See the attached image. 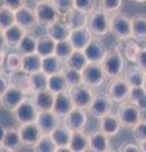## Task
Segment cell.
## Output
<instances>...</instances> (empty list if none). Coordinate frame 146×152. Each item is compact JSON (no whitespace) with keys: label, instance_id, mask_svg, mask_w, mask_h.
Listing matches in <instances>:
<instances>
[{"label":"cell","instance_id":"obj_1","mask_svg":"<svg viewBox=\"0 0 146 152\" xmlns=\"http://www.w3.org/2000/svg\"><path fill=\"white\" fill-rule=\"evenodd\" d=\"M101 66L103 69L106 77L114 79L121 76L126 69V58L120 51L113 50L106 52L103 60L101 61Z\"/></svg>","mask_w":146,"mask_h":152},{"label":"cell","instance_id":"obj_2","mask_svg":"<svg viewBox=\"0 0 146 152\" xmlns=\"http://www.w3.org/2000/svg\"><path fill=\"white\" fill-rule=\"evenodd\" d=\"M87 26L94 37H106L109 33V14L101 8H95L90 14H88Z\"/></svg>","mask_w":146,"mask_h":152},{"label":"cell","instance_id":"obj_3","mask_svg":"<svg viewBox=\"0 0 146 152\" xmlns=\"http://www.w3.org/2000/svg\"><path fill=\"white\" fill-rule=\"evenodd\" d=\"M109 33H112L117 39L127 41L132 37L131 32V18L122 13H113L109 17Z\"/></svg>","mask_w":146,"mask_h":152},{"label":"cell","instance_id":"obj_4","mask_svg":"<svg viewBox=\"0 0 146 152\" xmlns=\"http://www.w3.org/2000/svg\"><path fill=\"white\" fill-rule=\"evenodd\" d=\"M117 117L121 122L122 127L132 128L142 119V112L135 105L134 103L126 100L120 104L118 110H117Z\"/></svg>","mask_w":146,"mask_h":152},{"label":"cell","instance_id":"obj_5","mask_svg":"<svg viewBox=\"0 0 146 152\" xmlns=\"http://www.w3.org/2000/svg\"><path fill=\"white\" fill-rule=\"evenodd\" d=\"M112 109H113V102L109 98V95L107 93H97L94 94L87 110L89 115H92L95 119H101L106 114L112 113Z\"/></svg>","mask_w":146,"mask_h":152},{"label":"cell","instance_id":"obj_6","mask_svg":"<svg viewBox=\"0 0 146 152\" xmlns=\"http://www.w3.org/2000/svg\"><path fill=\"white\" fill-rule=\"evenodd\" d=\"M81 79L84 85H87L90 89H98L104 84L106 75L103 72L101 64L88 62L85 67L81 70Z\"/></svg>","mask_w":146,"mask_h":152},{"label":"cell","instance_id":"obj_7","mask_svg":"<svg viewBox=\"0 0 146 152\" xmlns=\"http://www.w3.org/2000/svg\"><path fill=\"white\" fill-rule=\"evenodd\" d=\"M34 14H36V19H37V24H42V26H50L54 22L59 20L61 15L59 12L56 10V8L54 7V4L51 3V0L47 1H40L36 4V8L33 9Z\"/></svg>","mask_w":146,"mask_h":152},{"label":"cell","instance_id":"obj_8","mask_svg":"<svg viewBox=\"0 0 146 152\" xmlns=\"http://www.w3.org/2000/svg\"><path fill=\"white\" fill-rule=\"evenodd\" d=\"M13 118L18 124H24V123H32L36 122L38 109L36 108L34 103L32 99H24L19 105L15 107L12 110Z\"/></svg>","mask_w":146,"mask_h":152},{"label":"cell","instance_id":"obj_9","mask_svg":"<svg viewBox=\"0 0 146 152\" xmlns=\"http://www.w3.org/2000/svg\"><path fill=\"white\" fill-rule=\"evenodd\" d=\"M130 89L131 86L128 85V83L126 81V79L123 76H117V77L112 79V81L108 86V91L107 94L109 95V98L112 99L113 103L121 104L127 100L130 94Z\"/></svg>","mask_w":146,"mask_h":152},{"label":"cell","instance_id":"obj_10","mask_svg":"<svg viewBox=\"0 0 146 152\" xmlns=\"http://www.w3.org/2000/svg\"><path fill=\"white\" fill-rule=\"evenodd\" d=\"M67 91L70 94V98H71V100H73L74 107H79V108H84V109H87L89 107V104H90L92 99L94 96L93 89H90L84 84L69 88Z\"/></svg>","mask_w":146,"mask_h":152},{"label":"cell","instance_id":"obj_11","mask_svg":"<svg viewBox=\"0 0 146 152\" xmlns=\"http://www.w3.org/2000/svg\"><path fill=\"white\" fill-rule=\"evenodd\" d=\"M88 113L87 109L84 108H79V107H74L62 119L64 123L66 124L73 132L74 131H84L88 123Z\"/></svg>","mask_w":146,"mask_h":152},{"label":"cell","instance_id":"obj_12","mask_svg":"<svg viewBox=\"0 0 146 152\" xmlns=\"http://www.w3.org/2000/svg\"><path fill=\"white\" fill-rule=\"evenodd\" d=\"M94 36L92 34V32L89 31L88 26H80V27H75L70 29L67 39L74 47V50H84L87 47V45L90 42V39Z\"/></svg>","mask_w":146,"mask_h":152},{"label":"cell","instance_id":"obj_13","mask_svg":"<svg viewBox=\"0 0 146 152\" xmlns=\"http://www.w3.org/2000/svg\"><path fill=\"white\" fill-rule=\"evenodd\" d=\"M24 99H26V93L23 91V90L9 85L8 89L4 91V94L0 96V104L5 109L12 112L13 109L19 105Z\"/></svg>","mask_w":146,"mask_h":152},{"label":"cell","instance_id":"obj_14","mask_svg":"<svg viewBox=\"0 0 146 152\" xmlns=\"http://www.w3.org/2000/svg\"><path fill=\"white\" fill-rule=\"evenodd\" d=\"M14 17H15V24L24 28L27 32L33 29V28L37 26V19H36L34 10L32 8L27 7L26 4L22 5L21 8H18L17 10H14Z\"/></svg>","mask_w":146,"mask_h":152},{"label":"cell","instance_id":"obj_15","mask_svg":"<svg viewBox=\"0 0 146 152\" xmlns=\"http://www.w3.org/2000/svg\"><path fill=\"white\" fill-rule=\"evenodd\" d=\"M18 132H19L23 146H33L36 142L40 140V137L43 134V133L41 132L40 127L37 126L36 122L19 124V127H18Z\"/></svg>","mask_w":146,"mask_h":152},{"label":"cell","instance_id":"obj_16","mask_svg":"<svg viewBox=\"0 0 146 152\" xmlns=\"http://www.w3.org/2000/svg\"><path fill=\"white\" fill-rule=\"evenodd\" d=\"M60 119L61 118L56 115L52 110H41L37 114L36 123L43 134H50L60 124Z\"/></svg>","mask_w":146,"mask_h":152},{"label":"cell","instance_id":"obj_17","mask_svg":"<svg viewBox=\"0 0 146 152\" xmlns=\"http://www.w3.org/2000/svg\"><path fill=\"white\" fill-rule=\"evenodd\" d=\"M84 55H85L88 62H94V64H101L103 57L106 55V47L104 45L99 41V38L93 37L90 42L87 45V47L83 50Z\"/></svg>","mask_w":146,"mask_h":152},{"label":"cell","instance_id":"obj_18","mask_svg":"<svg viewBox=\"0 0 146 152\" xmlns=\"http://www.w3.org/2000/svg\"><path fill=\"white\" fill-rule=\"evenodd\" d=\"M109 137L102 131H94L88 134V151L93 152H107L109 151Z\"/></svg>","mask_w":146,"mask_h":152},{"label":"cell","instance_id":"obj_19","mask_svg":"<svg viewBox=\"0 0 146 152\" xmlns=\"http://www.w3.org/2000/svg\"><path fill=\"white\" fill-rule=\"evenodd\" d=\"M122 129V124L117 114L108 113L99 119V131H102L108 137H116Z\"/></svg>","mask_w":146,"mask_h":152},{"label":"cell","instance_id":"obj_20","mask_svg":"<svg viewBox=\"0 0 146 152\" xmlns=\"http://www.w3.org/2000/svg\"><path fill=\"white\" fill-rule=\"evenodd\" d=\"M74 108L73 100L70 98L69 91H62L59 94H55V102L52 107V112L60 118H64L66 114Z\"/></svg>","mask_w":146,"mask_h":152},{"label":"cell","instance_id":"obj_21","mask_svg":"<svg viewBox=\"0 0 146 152\" xmlns=\"http://www.w3.org/2000/svg\"><path fill=\"white\" fill-rule=\"evenodd\" d=\"M22 145V140L18 132V128H9L5 131V134L3 137V141L0 143V151H18L21 148Z\"/></svg>","mask_w":146,"mask_h":152},{"label":"cell","instance_id":"obj_22","mask_svg":"<svg viewBox=\"0 0 146 152\" xmlns=\"http://www.w3.org/2000/svg\"><path fill=\"white\" fill-rule=\"evenodd\" d=\"M69 33H70V28L66 26V23L64 20H61V18L59 20L54 22L52 24L46 27V34L50 36L55 42L67 39Z\"/></svg>","mask_w":146,"mask_h":152},{"label":"cell","instance_id":"obj_23","mask_svg":"<svg viewBox=\"0 0 146 152\" xmlns=\"http://www.w3.org/2000/svg\"><path fill=\"white\" fill-rule=\"evenodd\" d=\"M71 133H73V131L70 129L65 123H60V124L50 133V136H51V138H52L54 143L56 145V147H69Z\"/></svg>","mask_w":146,"mask_h":152},{"label":"cell","instance_id":"obj_24","mask_svg":"<svg viewBox=\"0 0 146 152\" xmlns=\"http://www.w3.org/2000/svg\"><path fill=\"white\" fill-rule=\"evenodd\" d=\"M32 100H33L36 108L38 109V112H41V110H52L54 102H55V94L46 89V90H42V91L34 93Z\"/></svg>","mask_w":146,"mask_h":152},{"label":"cell","instance_id":"obj_25","mask_svg":"<svg viewBox=\"0 0 146 152\" xmlns=\"http://www.w3.org/2000/svg\"><path fill=\"white\" fill-rule=\"evenodd\" d=\"M64 70V61L60 60L57 56L51 55L42 57V64H41V71L47 76L52 75L56 72H61Z\"/></svg>","mask_w":146,"mask_h":152},{"label":"cell","instance_id":"obj_26","mask_svg":"<svg viewBox=\"0 0 146 152\" xmlns=\"http://www.w3.org/2000/svg\"><path fill=\"white\" fill-rule=\"evenodd\" d=\"M26 33L27 31L24 28H22L21 26L15 24V23L3 31V34H4V38H5L8 47H17V45L19 43V41L22 39Z\"/></svg>","mask_w":146,"mask_h":152},{"label":"cell","instance_id":"obj_27","mask_svg":"<svg viewBox=\"0 0 146 152\" xmlns=\"http://www.w3.org/2000/svg\"><path fill=\"white\" fill-rule=\"evenodd\" d=\"M131 32L132 39L141 42L146 39V17L145 15H135L131 18Z\"/></svg>","mask_w":146,"mask_h":152},{"label":"cell","instance_id":"obj_28","mask_svg":"<svg viewBox=\"0 0 146 152\" xmlns=\"http://www.w3.org/2000/svg\"><path fill=\"white\" fill-rule=\"evenodd\" d=\"M8 83L12 86H15L18 89L23 90L26 94L29 93V75L26 74L24 71H22V70L12 71L9 74Z\"/></svg>","mask_w":146,"mask_h":152},{"label":"cell","instance_id":"obj_29","mask_svg":"<svg viewBox=\"0 0 146 152\" xmlns=\"http://www.w3.org/2000/svg\"><path fill=\"white\" fill-rule=\"evenodd\" d=\"M70 152H85L88 151V134L84 131H74L69 142Z\"/></svg>","mask_w":146,"mask_h":152},{"label":"cell","instance_id":"obj_30","mask_svg":"<svg viewBox=\"0 0 146 152\" xmlns=\"http://www.w3.org/2000/svg\"><path fill=\"white\" fill-rule=\"evenodd\" d=\"M69 89L66 80H65L62 71L61 72H56L52 75L47 76V90H50L54 94H59L62 91H66Z\"/></svg>","mask_w":146,"mask_h":152},{"label":"cell","instance_id":"obj_31","mask_svg":"<svg viewBox=\"0 0 146 152\" xmlns=\"http://www.w3.org/2000/svg\"><path fill=\"white\" fill-rule=\"evenodd\" d=\"M41 64H42V57L37 53H29V55H23L22 56V71L26 74L31 75L37 71H41Z\"/></svg>","mask_w":146,"mask_h":152},{"label":"cell","instance_id":"obj_32","mask_svg":"<svg viewBox=\"0 0 146 152\" xmlns=\"http://www.w3.org/2000/svg\"><path fill=\"white\" fill-rule=\"evenodd\" d=\"M55 46H56V42L50 36L45 34V36L37 37L36 53L38 56H41V57L55 55Z\"/></svg>","mask_w":146,"mask_h":152},{"label":"cell","instance_id":"obj_33","mask_svg":"<svg viewBox=\"0 0 146 152\" xmlns=\"http://www.w3.org/2000/svg\"><path fill=\"white\" fill-rule=\"evenodd\" d=\"M17 52L23 55H29V53H36L37 48V37L31 34L29 32H27L23 38L19 41V43L17 45Z\"/></svg>","mask_w":146,"mask_h":152},{"label":"cell","instance_id":"obj_34","mask_svg":"<svg viewBox=\"0 0 146 152\" xmlns=\"http://www.w3.org/2000/svg\"><path fill=\"white\" fill-rule=\"evenodd\" d=\"M64 64L66 67H71V69L81 71L87 66L88 60H87V57L81 50H74L71 52V55L64 61Z\"/></svg>","mask_w":146,"mask_h":152},{"label":"cell","instance_id":"obj_35","mask_svg":"<svg viewBox=\"0 0 146 152\" xmlns=\"http://www.w3.org/2000/svg\"><path fill=\"white\" fill-rule=\"evenodd\" d=\"M61 18L64 19V22L66 23V26L71 29V28H75V27L85 26L88 15L87 14H84V13H81V12L76 10V9H71L69 13H66Z\"/></svg>","mask_w":146,"mask_h":152},{"label":"cell","instance_id":"obj_36","mask_svg":"<svg viewBox=\"0 0 146 152\" xmlns=\"http://www.w3.org/2000/svg\"><path fill=\"white\" fill-rule=\"evenodd\" d=\"M47 89V75L42 71H37L29 75V91L32 94Z\"/></svg>","mask_w":146,"mask_h":152},{"label":"cell","instance_id":"obj_37","mask_svg":"<svg viewBox=\"0 0 146 152\" xmlns=\"http://www.w3.org/2000/svg\"><path fill=\"white\" fill-rule=\"evenodd\" d=\"M123 77L126 79V81L128 83L131 88L132 86H142L144 84V77H145V72L142 70H140L137 66L131 67L127 71H123Z\"/></svg>","mask_w":146,"mask_h":152},{"label":"cell","instance_id":"obj_38","mask_svg":"<svg viewBox=\"0 0 146 152\" xmlns=\"http://www.w3.org/2000/svg\"><path fill=\"white\" fill-rule=\"evenodd\" d=\"M62 75H64L65 80H66V84H67V86H69V88L76 86V85L83 84L81 71H79V70H75V69L66 67V66H64Z\"/></svg>","mask_w":146,"mask_h":152},{"label":"cell","instance_id":"obj_39","mask_svg":"<svg viewBox=\"0 0 146 152\" xmlns=\"http://www.w3.org/2000/svg\"><path fill=\"white\" fill-rule=\"evenodd\" d=\"M32 147H33V151L37 152H55L56 150V145L54 143L50 134H42Z\"/></svg>","mask_w":146,"mask_h":152},{"label":"cell","instance_id":"obj_40","mask_svg":"<svg viewBox=\"0 0 146 152\" xmlns=\"http://www.w3.org/2000/svg\"><path fill=\"white\" fill-rule=\"evenodd\" d=\"M140 48H141V47L139 46L137 41H135V39L134 41H128V39H127L126 45L123 47V53H122V55H123V57L127 61L135 64L136 58H137V55L140 52Z\"/></svg>","mask_w":146,"mask_h":152},{"label":"cell","instance_id":"obj_41","mask_svg":"<svg viewBox=\"0 0 146 152\" xmlns=\"http://www.w3.org/2000/svg\"><path fill=\"white\" fill-rule=\"evenodd\" d=\"M73 51H74V47L69 42V39H64V41L56 42V46H55V56H57L60 60L65 61L70 55H71Z\"/></svg>","mask_w":146,"mask_h":152},{"label":"cell","instance_id":"obj_42","mask_svg":"<svg viewBox=\"0 0 146 152\" xmlns=\"http://www.w3.org/2000/svg\"><path fill=\"white\" fill-rule=\"evenodd\" d=\"M15 23V17L12 9L0 7V31H4L5 28L13 26Z\"/></svg>","mask_w":146,"mask_h":152},{"label":"cell","instance_id":"obj_43","mask_svg":"<svg viewBox=\"0 0 146 152\" xmlns=\"http://www.w3.org/2000/svg\"><path fill=\"white\" fill-rule=\"evenodd\" d=\"M4 65L10 71H18L22 69V55L18 52H12L4 58Z\"/></svg>","mask_w":146,"mask_h":152},{"label":"cell","instance_id":"obj_44","mask_svg":"<svg viewBox=\"0 0 146 152\" xmlns=\"http://www.w3.org/2000/svg\"><path fill=\"white\" fill-rule=\"evenodd\" d=\"M122 5H123V0H98V8L108 14L120 12Z\"/></svg>","mask_w":146,"mask_h":152},{"label":"cell","instance_id":"obj_45","mask_svg":"<svg viewBox=\"0 0 146 152\" xmlns=\"http://www.w3.org/2000/svg\"><path fill=\"white\" fill-rule=\"evenodd\" d=\"M97 8V0H73V9L84 14H90Z\"/></svg>","mask_w":146,"mask_h":152},{"label":"cell","instance_id":"obj_46","mask_svg":"<svg viewBox=\"0 0 146 152\" xmlns=\"http://www.w3.org/2000/svg\"><path fill=\"white\" fill-rule=\"evenodd\" d=\"M51 3L54 4V7L61 17L73 9V0H51Z\"/></svg>","mask_w":146,"mask_h":152},{"label":"cell","instance_id":"obj_47","mask_svg":"<svg viewBox=\"0 0 146 152\" xmlns=\"http://www.w3.org/2000/svg\"><path fill=\"white\" fill-rule=\"evenodd\" d=\"M146 94V90L144 89V86H132L130 89V94H128V98H127V100L136 104L141 98L144 96Z\"/></svg>","mask_w":146,"mask_h":152},{"label":"cell","instance_id":"obj_48","mask_svg":"<svg viewBox=\"0 0 146 152\" xmlns=\"http://www.w3.org/2000/svg\"><path fill=\"white\" fill-rule=\"evenodd\" d=\"M132 132H134L135 138L137 141L146 140V121L141 119L137 124L132 128Z\"/></svg>","mask_w":146,"mask_h":152},{"label":"cell","instance_id":"obj_49","mask_svg":"<svg viewBox=\"0 0 146 152\" xmlns=\"http://www.w3.org/2000/svg\"><path fill=\"white\" fill-rule=\"evenodd\" d=\"M135 64L140 70H142L144 72H146V47L140 48V52L137 55V58H136Z\"/></svg>","mask_w":146,"mask_h":152},{"label":"cell","instance_id":"obj_50","mask_svg":"<svg viewBox=\"0 0 146 152\" xmlns=\"http://www.w3.org/2000/svg\"><path fill=\"white\" fill-rule=\"evenodd\" d=\"M0 4L5 8H9L12 10H17L18 8L24 5V0H0Z\"/></svg>","mask_w":146,"mask_h":152},{"label":"cell","instance_id":"obj_51","mask_svg":"<svg viewBox=\"0 0 146 152\" xmlns=\"http://www.w3.org/2000/svg\"><path fill=\"white\" fill-rule=\"evenodd\" d=\"M118 151H121V152H139L140 147H139V143L130 142V143H123L118 148Z\"/></svg>","mask_w":146,"mask_h":152},{"label":"cell","instance_id":"obj_52","mask_svg":"<svg viewBox=\"0 0 146 152\" xmlns=\"http://www.w3.org/2000/svg\"><path fill=\"white\" fill-rule=\"evenodd\" d=\"M9 83H8V77L4 74L0 75V96L4 94V91L8 89Z\"/></svg>","mask_w":146,"mask_h":152},{"label":"cell","instance_id":"obj_53","mask_svg":"<svg viewBox=\"0 0 146 152\" xmlns=\"http://www.w3.org/2000/svg\"><path fill=\"white\" fill-rule=\"evenodd\" d=\"M7 47H8V45H7V42H5V38H4L3 31H0V56H4Z\"/></svg>","mask_w":146,"mask_h":152},{"label":"cell","instance_id":"obj_54","mask_svg":"<svg viewBox=\"0 0 146 152\" xmlns=\"http://www.w3.org/2000/svg\"><path fill=\"white\" fill-rule=\"evenodd\" d=\"M135 105H136V107H137V108L140 109V110H141V112H146V94L144 95V96H142V98H141V99H140V100H139L137 103H136V104H135Z\"/></svg>","mask_w":146,"mask_h":152},{"label":"cell","instance_id":"obj_55","mask_svg":"<svg viewBox=\"0 0 146 152\" xmlns=\"http://www.w3.org/2000/svg\"><path fill=\"white\" fill-rule=\"evenodd\" d=\"M139 147H140V151H142V152H146V140L139 141Z\"/></svg>","mask_w":146,"mask_h":152},{"label":"cell","instance_id":"obj_56","mask_svg":"<svg viewBox=\"0 0 146 152\" xmlns=\"http://www.w3.org/2000/svg\"><path fill=\"white\" fill-rule=\"evenodd\" d=\"M5 131H7V128L0 124V143H1V141H3V137L4 134H5Z\"/></svg>","mask_w":146,"mask_h":152},{"label":"cell","instance_id":"obj_57","mask_svg":"<svg viewBox=\"0 0 146 152\" xmlns=\"http://www.w3.org/2000/svg\"><path fill=\"white\" fill-rule=\"evenodd\" d=\"M4 56H0V75L4 74Z\"/></svg>","mask_w":146,"mask_h":152},{"label":"cell","instance_id":"obj_58","mask_svg":"<svg viewBox=\"0 0 146 152\" xmlns=\"http://www.w3.org/2000/svg\"><path fill=\"white\" fill-rule=\"evenodd\" d=\"M55 152H70L69 147H56Z\"/></svg>","mask_w":146,"mask_h":152},{"label":"cell","instance_id":"obj_59","mask_svg":"<svg viewBox=\"0 0 146 152\" xmlns=\"http://www.w3.org/2000/svg\"><path fill=\"white\" fill-rule=\"evenodd\" d=\"M132 1L137 3V4H144V3H146V0H132Z\"/></svg>","mask_w":146,"mask_h":152},{"label":"cell","instance_id":"obj_60","mask_svg":"<svg viewBox=\"0 0 146 152\" xmlns=\"http://www.w3.org/2000/svg\"><path fill=\"white\" fill-rule=\"evenodd\" d=\"M142 86H144V89L146 90V72H145V77H144V84H142Z\"/></svg>","mask_w":146,"mask_h":152},{"label":"cell","instance_id":"obj_61","mask_svg":"<svg viewBox=\"0 0 146 152\" xmlns=\"http://www.w3.org/2000/svg\"><path fill=\"white\" fill-rule=\"evenodd\" d=\"M36 3H40V1H47V0H34Z\"/></svg>","mask_w":146,"mask_h":152},{"label":"cell","instance_id":"obj_62","mask_svg":"<svg viewBox=\"0 0 146 152\" xmlns=\"http://www.w3.org/2000/svg\"><path fill=\"white\" fill-rule=\"evenodd\" d=\"M145 41H146V39H145Z\"/></svg>","mask_w":146,"mask_h":152}]
</instances>
